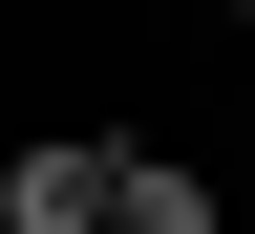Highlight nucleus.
<instances>
[{"mask_svg": "<svg viewBox=\"0 0 255 234\" xmlns=\"http://www.w3.org/2000/svg\"><path fill=\"white\" fill-rule=\"evenodd\" d=\"M107 128H43V149H0V234H107Z\"/></svg>", "mask_w": 255, "mask_h": 234, "instance_id": "1", "label": "nucleus"}, {"mask_svg": "<svg viewBox=\"0 0 255 234\" xmlns=\"http://www.w3.org/2000/svg\"><path fill=\"white\" fill-rule=\"evenodd\" d=\"M107 234H213V171H170V149H128V171H107Z\"/></svg>", "mask_w": 255, "mask_h": 234, "instance_id": "2", "label": "nucleus"}, {"mask_svg": "<svg viewBox=\"0 0 255 234\" xmlns=\"http://www.w3.org/2000/svg\"><path fill=\"white\" fill-rule=\"evenodd\" d=\"M234 21H255V0H234Z\"/></svg>", "mask_w": 255, "mask_h": 234, "instance_id": "3", "label": "nucleus"}]
</instances>
